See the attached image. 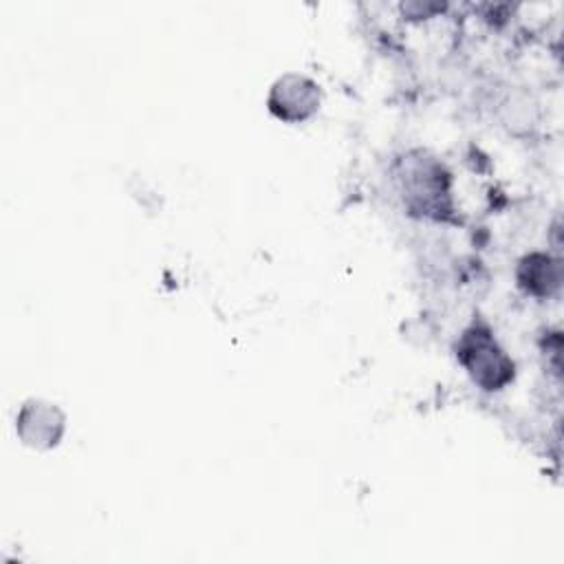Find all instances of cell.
I'll return each mask as SVG.
<instances>
[{
	"label": "cell",
	"mask_w": 564,
	"mask_h": 564,
	"mask_svg": "<svg viewBox=\"0 0 564 564\" xmlns=\"http://www.w3.org/2000/svg\"><path fill=\"white\" fill-rule=\"evenodd\" d=\"M538 260H540V262H535V256L527 258L524 267L529 269V273H527L524 280L529 282V289H531V291H535V286L540 284V286H542L540 293H549L551 286H553V289L557 286V269H555V264H553L549 258H544V256H538Z\"/></svg>",
	"instance_id": "cell-4"
},
{
	"label": "cell",
	"mask_w": 564,
	"mask_h": 564,
	"mask_svg": "<svg viewBox=\"0 0 564 564\" xmlns=\"http://www.w3.org/2000/svg\"><path fill=\"white\" fill-rule=\"evenodd\" d=\"M18 432L31 447H53L64 432V414L53 403L31 399L24 403L18 416Z\"/></svg>",
	"instance_id": "cell-3"
},
{
	"label": "cell",
	"mask_w": 564,
	"mask_h": 564,
	"mask_svg": "<svg viewBox=\"0 0 564 564\" xmlns=\"http://www.w3.org/2000/svg\"><path fill=\"white\" fill-rule=\"evenodd\" d=\"M458 355L471 372L474 381L482 383L487 390L500 388L513 375V364L502 355V350H498L496 341L487 330L474 328L465 333Z\"/></svg>",
	"instance_id": "cell-1"
},
{
	"label": "cell",
	"mask_w": 564,
	"mask_h": 564,
	"mask_svg": "<svg viewBox=\"0 0 564 564\" xmlns=\"http://www.w3.org/2000/svg\"><path fill=\"white\" fill-rule=\"evenodd\" d=\"M319 106L317 86L302 75H284L269 95V108L284 121H304Z\"/></svg>",
	"instance_id": "cell-2"
}]
</instances>
